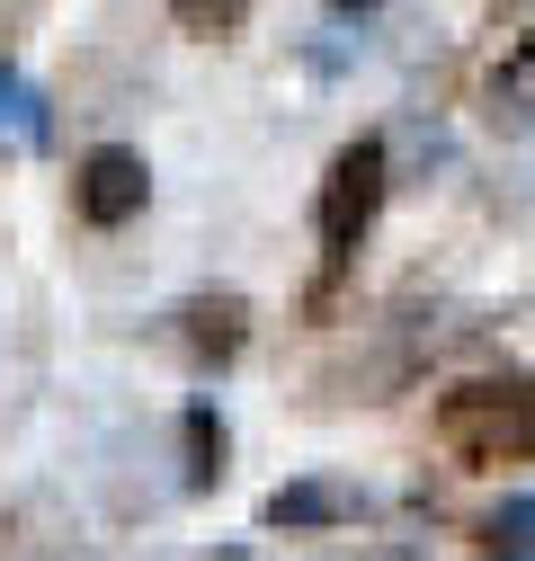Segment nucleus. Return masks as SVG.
Here are the masks:
<instances>
[{
    "mask_svg": "<svg viewBox=\"0 0 535 561\" xmlns=\"http://www.w3.org/2000/svg\"><path fill=\"white\" fill-rule=\"evenodd\" d=\"M482 116L500 134H535V27H500L482 62Z\"/></svg>",
    "mask_w": 535,
    "mask_h": 561,
    "instance_id": "nucleus-4",
    "label": "nucleus"
},
{
    "mask_svg": "<svg viewBox=\"0 0 535 561\" xmlns=\"http://www.w3.org/2000/svg\"><path fill=\"white\" fill-rule=\"evenodd\" d=\"M437 446H446L464 472L535 463V383H517V375L455 383V392L437 401Z\"/></svg>",
    "mask_w": 535,
    "mask_h": 561,
    "instance_id": "nucleus-1",
    "label": "nucleus"
},
{
    "mask_svg": "<svg viewBox=\"0 0 535 561\" xmlns=\"http://www.w3.org/2000/svg\"><path fill=\"white\" fill-rule=\"evenodd\" d=\"M72 205H81V224H99V232L134 224V215L152 205V170H144V152H134V144H99V152L72 170Z\"/></svg>",
    "mask_w": 535,
    "mask_h": 561,
    "instance_id": "nucleus-3",
    "label": "nucleus"
},
{
    "mask_svg": "<svg viewBox=\"0 0 535 561\" xmlns=\"http://www.w3.org/2000/svg\"><path fill=\"white\" fill-rule=\"evenodd\" d=\"M384 179H392V161H384V144H375V134H357V144H349L340 161H330L321 205H312V224H321V276H340V267L357 259V241L375 232Z\"/></svg>",
    "mask_w": 535,
    "mask_h": 561,
    "instance_id": "nucleus-2",
    "label": "nucleus"
},
{
    "mask_svg": "<svg viewBox=\"0 0 535 561\" xmlns=\"http://www.w3.org/2000/svg\"><path fill=\"white\" fill-rule=\"evenodd\" d=\"M357 517V490L340 481H286L277 500H268V526L277 535H304V526H349Z\"/></svg>",
    "mask_w": 535,
    "mask_h": 561,
    "instance_id": "nucleus-6",
    "label": "nucleus"
},
{
    "mask_svg": "<svg viewBox=\"0 0 535 561\" xmlns=\"http://www.w3.org/2000/svg\"><path fill=\"white\" fill-rule=\"evenodd\" d=\"M10 107H27V90H19V72H10V62H0V116H10Z\"/></svg>",
    "mask_w": 535,
    "mask_h": 561,
    "instance_id": "nucleus-11",
    "label": "nucleus"
},
{
    "mask_svg": "<svg viewBox=\"0 0 535 561\" xmlns=\"http://www.w3.org/2000/svg\"><path fill=\"white\" fill-rule=\"evenodd\" d=\"M321 10H330V19H349V27H357V19H375V10H384V0H321Z\"/></svg>",
    "mask_w": 535,
    "mask_h": 561,
    "instance_id": "nucleus-10",
    "label": "nucleus"
},
{
    "mask_svg": "<svg viewBox=\"0 0 535 561\" xmlns=\"http://www.w3.org/2000/svg\"><path fill=\"white\" fill-rule=\"evenodd\" d=\"M224 455H232L224 419L196 401V410H187V490H215V481H224Z\"/></svg>",
    "mask_w": 535,
    "mask_h": 561,
    "instance_id": "nucleus-7",
    "label": "nucleus"
},
{
    "mask_svg": "<svg viewBox=\"0 0 535 561\" xmlns=\"http://www.w3.org/2000/svg\"><path fill=\"white\" fill-rule=\"evenodd\" d=\"M474 543H482V552H526V543H535V500H509V508H491V517L474 526Z\"/></svg>",
    "mask_w": 535,
    "mask_h": 561,
    "instance_id": "nucleus-9",
    "label": "nucleus"
},
{
    "mask_svg": "<svg viewBox=\"0 0 535 561\" xmlns=\"http://www.w3.org/2000/svg\"><path fill=\"white\" fill-rule=\"evenodd\" d=\"M170 27L179 36H206V45L215 36H241L250 27V0H170Z\"/></svg>",
    "mask_w": 535,
    "mask_h": 561,
    "instance_id": "nucleus-8",
    "label": "nucleus"
},
{
    "mask_svg": "<svg viewBox=\"0 0 535 561\" xmlns=\"http://www.w3.org/2000/svg\"><path fill=\"white\" fill-rule=\"evenodd\" d=\"M179 339H187L196 366H232L241 347H250V304H241V295H196V304L179 312Z\"/></svg>",
    "mask_w": 535,
    "mask_h": 561,
    "instance_id": "nucleus-5",
    "label": "nucleus"
}]
</instances>
